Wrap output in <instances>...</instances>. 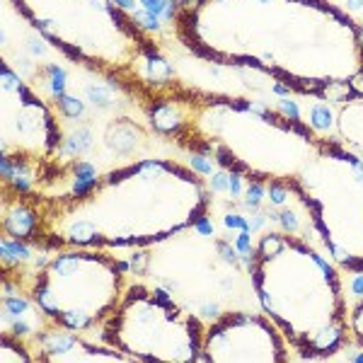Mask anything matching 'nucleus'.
<instances>
[{
	"label": "nucleus",
	"mask_w": 363,
	"mask_h": 363,
	"mask_svg": "<svg viewBox=\"0 0 363 363\" xmlns=\"http://www.w3.org/2000/svg\"><path fill=\"white\" fill-rule=\"evenodd\" d=\"M172 25L206 63L259 70L303 97L363 99V27L332 0H182Z\"/></svg>",
	"instance_id": "obj_1"
},
{
	"label": "nucleus",
	"mask_w": 363,
	"mask_h": 363,
	"mask_svg": "<svg viewBox=\"0 0 363 363\" xmlns=\"http://www.w3.org/2000/svg\"><path fill=\"white\" fill-rule=\"evenodd\" d=\"M8 191L15 203L5 218L20 220L5 228L44 250L150 247L199 225L211 206L206 182L167 157L112 169L70 194Z\"/></svg>",
	"instance_id": "obj_2"
},
{
	"label": "nucleus",
	"mask_w": 363,
	"mask_h": 363,
	"mask_svg": "<svg viewBox=\"0 0 363 363\" xmlns=\"http://www.w3.org/2000/svg\"><path fill=\"white\" fill-rule=\"evenodd\" d=\"M133 99L160 136L252 184L289 189L322 143L296 116L172 78L143 87Z\"/></svg>",
	"instance_id": "obj_3"
},
{
	"label": "nucleus",
	"mask_w": 363,
	"mask_h": 363,
	"mask_svg": "<svg viewBox=\"0 0 363 363\" xmlns=\"http://www.w3.org/2000/svg\"><path fill=\"white\" fill-rule=\"evenodd\" d=\"M262 313L301 359H332L349 342V310L337 264L289 233H264L252 252Z\"/></svg>",
	"instance_id": "obj_4"
},
{
	"label": "nucleus",
	"mask_w": 363,
	"mask_h": 363,
	"mask_svg": "<svg viewBox=\"0 0 363 363\" xmlns=\"http://www.w3.org/2000/svg\"><path fill=\"white\" fill-rule=\"evenodd\" d=\"M10 5L68 61L128 95L169 78L157 46L114 0H10Z\"/></svg>",
	"instance_id": "obj_5"
},
{
	"label": "nucleus",
	"mask_w": 363,
	"mask_h": 363,
	"mask_svg": "<svg viewBox=\"0 0 363 363\" xmlns=\"http://www.w3.org/2000/svg\"><path fill=\"white\" fill-rule=\"evenodd\" d=\"M289 191L306 206L330 259L363 274V157L322 136Z\"/></svg>",
	"instance_id": "obj_6"
},
{
	"label": "nucleus",
	"mask_w": 363,
	"mask_h": 363,
	"mask_svg": "<svg viewBox=\"0 0 363 363\" xmlns=\"http://www.w3.org/2000/svg\"><path fill=\"white\" fill-rule=\"evenodd\" d=\"M126 291V267L102 250H58L32 281V303L51 325L73 332L102 327Z\"/></svg>",
	"instance_id": "obj_7"
},
{
	"label": "nucleus",
	"mask_w": 363,
	"mask_h": 363,
	"mask_svg": "<svg viewBox=\"0 0 363 363\" xmlns=\"http://www.w3.org/2000/svg\"><path fill=\"white\" fill-rule=\"evenodd\" d=\"M99 335L102 344L124 354L128 361H203V322L150 286H126Z\"/></svg>",
	"instance_id": "obj_8"
},
{
	"label": "nucleus",
	"mask_w": 363,
	"mask_h": 363,
	"mask_svg": "<svg viewBox=\"0 0 363 363\" xmlns=\"http://www.w3.org/2000/svg\"><path fill=\"white\" fill-rule=\"evenodd\" d=\"M61 153V128L51 107L10 63L0 61V162L3 184L34 191V182L54 167Z\"/></svg>",
	"instance_id": "obj_9"
},
{
	"label": "nucleus",
	"mask_w": 363,
	"mask_h": 363,
	"mask_svg": "<svg viewBox=\"0 0 363 363\" xmlns=\"http://www.w3.org/2000/svg\"><path fill=\"white\" fill-rule=\"evenodd\" d=\"M203 361L208 363H284L289 342L264 313L233 310L216 318L203 335Z\"/></svg>",
	"instance_id": "obj_10"
},
{
	"label": "nucleus",
	"mask_w": 363,
	"mask_h": 363,
	"mask_svg": "<svg viewBox=\"0 0 363 363\" xmlns=\"http://www.w3.org/2000/svg\"><path fill=\"white\" fill-rule=\"evenodd\" d=\"M66 327H46L32 337L29 351L39 363H126L128 359L112 347H97Z\"/></svg>",
	"instance_id": "obj_11"
},
{
	"label": "nucleus",
	"mask_w": 363,
	"mask_h": 363,
	"mask_svg": "<svg viewBox=\"0 0 363 363\" xmlns=\"http://www.w3.org/2000/svg\"><path fill=\"white\" fill-rule=\"evenodd\" d=\"M0 361L3 363H13V361H20V363H32L34 356L29 351V344H25L22 339H17L8 332H3L0 337Z\"/></svg>",
	"instance_id": "obj_12"
},
{
	"label": "nucleus",
	"mask_w": 363,
	"mask_h": 363,
	"mask_svg": "<svg viewBox=\"0 0 363 363\" xmlns=\"http://www.w3.org/2000/svg\"><path fill=\"white\" fill-rule=\"evenodd\" d=\"M349 327H351V337L356 339V344L363 349V301L351 310L349 315Z\"/></svg>",
	"instance_id": "obj_13"
}]
</instances>
